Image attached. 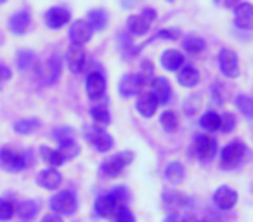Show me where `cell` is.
<instances>
[{"mask_svg":"<svg viewBox=\"0 0 253 222\" xmlns=\"http://www.w3.org/2000/svg\"><path fill=\"white\" fill-rule=\"evenodd\" d=\"M128 201V191L125 187H116V189L109 191V193L102 194L95 200V212L97 215L104 219H115V215L118 214L120 208L126 207Z\"/></svg>","mask_w":253,"mask_h":222,"instance_id":"6da1fadb","label":"cell"},{"mask_svg":"<svg viewBox=\"0 0 253 222\" xmlns=\"http://www.w3.org/2000/svg\"><path fill=\"white\" fill-rule=\"evenodd\" d=\"M49 207L52 208V212L57 215H71L77 212L78 201H77L75 193H71V191H61V193L54 194V196L50 198Z\"/></svg>","mask_w":253,"mask_h":222,"instance_id":"7a4b0ae2","label":"cell"},{"mask_svg":"<svg viewBox=\"0 0 253 222\" xmlns=\"http://www.w3.org/2000/svg\"><path fill=\"white\" fill-rule=\"evenodd\" d=\"M0 169L9 174H18L26 169L25 155L12 148L0 149Z\"/></svg>","mask_w":253,"mask_h":222,"instance_id":"3957f363","label":"cell"},{"mask_svg":"<svg viewBox=\"0 0 253 222\" xmlns=\"http://www.w3.org/2000/svg\"><path fill=\"white\" fill-rule=\"evenodd\" d=\"M146 77L144 75H135V73H126L122 77L118 84V90L122 97H132V95H137L142 92L146 85Z\"/></svg>","mask_w":253,"mask_h":222,"instance_id":"277c9868","label":"cell"},{"mask_svg":"<svg viewBox=\"0 0 253 222\" xmlns=\"http://www.w3.org/2000/svg\"><path fill=\"white\" fill-rule=\"evenodd\" d=\"M134 160V153L132 151H122V153H116L115 156H111L109 160H106L104 163L101 165V170L104 176L109 177H115L118 174L123 172L125 167H128Z\"/></svg>","mask_w":253,"mask_h":222,"instance_id":"5b68a950","label":"cell"},{"mask_svg":"<svg viewBox=\"0 0 253 222\" xmlns=\"http://www.w3.org/2000/svg\"><path fill=\"white\" fill-rule=\"evenodd\" d=\"M85 139L97 149L99 153H106L113 148V137L99 125H92V127L85 129Z\"/></svg>","mask_w":253,"mask_h":222,"instance_id":"8992f818","label":"cell"},{"mask_svg":"<svg viewBox=\"0 0 253 222\" xmlns=\"http://www.w3.org/2000/svg\"><path fill=\"white\" fill-rule=\"evenodd\" d=\"M246 153V148L241 141H232L222 149L220 153V165L224 169H234L239 165V162L243 160Z\"/></svg>","mask_w":253,"mask_h":222,"instance_id":"52a82bcc","label":"cell"},{"mask_svg":"<svg viewBox=\"0 0 253 222\" xmlns=\"http://www.w3.org/2000/svg\"><path fill=\"white\" fill-rule=\"evenodd\" d=\"M218 68L227 78H238L239 77V64H238V54L232 49H224L218 52Z\"/></svg>","mask_w":253,"mask_h":222,"instance_id":"ba28073f","label":"cell"},{"mask_svg":"<svg viewBox=\"0 0 253 222\" xmlns=\"http://www.w3.org/2000/svg\"><path fill=\"white\" fill-rule=\"evenodd\" d=\"M92 35H94V30L87 19H77L70 28V40L73 45H85L87 42H90Z\"/></svg>","mask_w":253,"mask_h":222,"instance_id":"9c48e42d","label":"cell"},{"mask_svg":"<svg viewBox=\"0 0 253 222\" xmlns=\"http://www.w3.org/2000/svg\"><path fill=\"white\" fill-rule=\"evenodd\" d=\"M215 151H217V141L211 135L200 134L194 137V153L198 158L208 160L215 155Z\"/></svg>","mask_w":253,"mask_h":222,"instance_id":"30bf717a","label":"cell"},{"mask_svg":"<svg viewBox=\"0 0 253 222\" xmlns=\"http://www.w3.org/2000/svg\"><path fill=\"white\" fill-rule=\"evenodd\" d=\"M213 203L220 210H231L238 203V193L229 186H220L213 193Z\"/></svg>","mask_w":253,"mask_h":222,"instance_id":"8fae6325","label":"cell"},{"mask_svg":"<svg viewBox=\"0 0 253 222\" xmlns=\"http://www.w3.org/2000/svg\"><path fill=\"white\" fill-rule=\"evenodd\" d=\"M68 68L71 73H82L87 63V52H85L84 45H71L66 54Z\"/></svg>","mask_w":253,"mask_h":222,"instance_id":"7c38bea8","label":"cell"},{"mask_svg":"<svg viewBox=\"0 0 253 222\" xmlns=\"http://www.w3.org/2000/svg\"><path fill=\"white\" fill-rule=\"evenodd\" d=\"M30 23H32V14H30V11L23 9L9 18V30L12 35H25L30 28Z\"/></svg>","mask_w":253,"mask_h":222,"instance_id":"4fadbf2b","label":"cell"},{"mask_svg":"<svg viewBox=\"0 0 253 222\" xmlns=\"http://www.w3.org/2000/svg\"><path fill=\"white\" fill-rule=\"evenodd\" d=\"M85 90H87L88 99H101L106 92V80L101 73L92 71L85 82Z\"/></svg>","mask_w":253,"mask_h":222,"instance_id":"5bb4252c","label":"cell"},{"mask_svg":"<svg viewBox=\"0 0 253 222\" xmlns=\"http://www.w3.org/2000/svg\"><path fill=\"white\" fill-rule=\"evenodd\" d=\"M234 23L241 30H253V5L250 2H241L234 9Z\"/></svg>","mask_w":253,"mask_h":222,"instance_id":"9a60e30c","label":"cell"},{"mask_svg":"<svg viewBox=\"0 0 253 222\" xmlns=\"http://www.w3.org/2000/svg\"><path fill=\"white\" fill-rule=\"evenodd\" d=\"M151 94L156 97L158 104H167L172 97V87L165 77H156L151 82Z\"/></svg>","mask_w":253,"mask_h":222,"instance_id":"2e32d148","label":"cell"},{"mask_svg":"<svg viewBox=\"0 0 253 222\" xmlns=\"http://www.w3.org/2000/svg\"><path fill=\"white\" fill-rule=\"evenodd\" d=\"M70 23V12L64 7H50L45 12V25L50 30H59Z\"/></svg>","mask_w":253,"mask_h":222,"instance_id":"e0dca14e","label":"cell"},{"mask_svg":"<svg viewBox=\"0 0 253 222\" xmlns=\"http://www.w3.org/2000/svg\"><path fill=\"white\" fill-rule=\"evenodd\" d=\"M135 108H137L139 115L144 118H151L156 113V108H158V101L151 92H141L139 99L135 102Z\"/></svg>","mask_w":253,"mask_h":222,"instance_id":"ac0fdd59","label":"cell"},{"mask_svg":"<svg viewBox=\"0 0 253 222\" xmlns=\"http://www.w3.org/2000/svg\"><path fill=\"white\" fill-rule=\"evenodd\" d=\"M61 182H63V177L56 169H45L37 176V184L40 187H43V189H57L61 186Z\"/></svg>","mask_w":253,"mask_h":222,"instance_id":"d6986e66","label":"cell"},{"mask_svg":"<svg viewBox=\"0 0 253 222\" xmlns=\"http://www.w3.org/2000/svg\"><path fill=\"white\" fill-rule=\"evenodd\" d=\"M160 63H162L163 70L167 71H177L184 66V56L180 50L177 49H167L165 52L160 57Z\"/></svg>","mask_w":253,"mask_h":222,"instance_id":"ffe728a7","label":"cell"},{"mask_svg":"<svg viewBox=\"0 0 253 222\" xmlns=\"http://www.w3.org/2000/svg\"><path fill=\"white\" fill-rule=\"evenodd\" d=\"M177 82H179L182 87L193 89V87H196L198 82H200V73H198V70L193 64H184L179 70V73H177Z\"/></svg>","mask_w":253,"mask_h":222,"instance_id":"44dd1931","label":"cell"},{"mask_svg":"<svg viewBox=\"0 0 253 222\" xmlns=\"http://www.w3.org/2000/svg\"><path fill=\"white\" fill-rule=\"evenodd\" d=\"M61 70H63V61L57 54L49 57L45 66V84L47 85H54L61 77Z\"/></svg>","mask_w":253,"mask_h":222,"instance_id":"7402d4cb","label":"cell"},{"mask_svg":"<svg viewBox=\"0 0 253 222\" xmlns=\"http://www.w3.org/2000/svg\"><path fill=\"white\" fill-rule=\"evenodd\" d=\"M149 25L151 23L144 18L142 14H135V16H130V18L126 19V30L132 33V35H146L149 30Z\"/></svg>","mask_w":253,"mask_h":222,"instance_id":"603a6c76","label":"cell"},{"mask_svg":"<svg viewBox=\"0 0 253 222\" xmlns=\"http://www.w3.org/2000/svg\"><path fill=\"white\" fill-rule=\"evenodd\" d=\"M163 203H165L167 208L180 210V208L186 207L187 196L180 191H163Z\"/></svg>","mask_w":253,"mask_h":222,"instance_id":"cb8c5ba5","label":"cell"},{"mask_svg":"<svg viewBox=\"0 0 253 222\" xmlns=\"http://www.w3.org/2000/svg\"><path fill=\"white\" fill-rule=\"evenodd\" d=\"M16 212H18V217L21 219L23 222H30L39 214V203H37L35 200H25L18 205Z\"/></svg>","mask_w":253,"mask_h":222,"instance_id":"d4e9b609","label":"cell"},{"mask_svg":"<svg viewBox=\"0 0 253 222\" xmlns=\"http://www.w3.org/2000/svg\"><path fill=\"white\" fill-rule=\"evenodd\" d=\"M40 127H42V122H40L39 118H23V120H18L12 125L16 134H21V135L33 134V132H37Z\"/></svg>","mask_w":253,"mask_h":222,"instance_id":"484cf974","label":"cell"},{"mask_svg":"<svg viewBox=\"0 0 253 222\" xmlns=\"http://www.w3.org/2000/svg\"><path fill=\"white\" fill-rule=\"evenodd\" d=\"M184 176H186V170H184L180 162H170L169 165H167L165 179L169 180L170 184H180L184 180Z\"/></svg>","mask_w":253,"mask_h":222,"instance_id":"4316f807","label":"cell"},{"mask_svg":"<svg viewBox=\"0 0 253 222\" xmlns=\"http://www.w3.org/2000/svg\"><path fill=\"white\" fill-rule=\"evenodd\" d=\"M16 64L21 71H30L37 64V54L30 49H21L16 56Z\"/></svg>","mask_w":253,"mask_h":222,"instance_id":"83f0119b","label":"cell"},{"mask_svg":"<svg viewBox=\"0 0 253 222\" xmlns=\"http://www.w3.org/2000/svg\"><path fill=\"white\" fill-rule=\"evenodd\" d=\"M52 137L56 139V142L59 144V148L77 142V141H75V131L71 127H66V125L54 129V131H52Z\"/></svg>","mask_w":253,"mask_h":222,"instance_id":"f1b7e54d","label":"cell"},{"mask_svg":"<svg viewBox=\"0 0 253 222\" xmlns=\"http://www.w3.org/2000/svg\"><path fill=\"white\" fill-rule=\"evenodd\" d=\"M40 155H42V160L45 163H49L50 167H61L66 158L63 156V153L59 149H52V148H47V146H42L40 148Z\"/></svg>","mask_w":253,"mask_h":222,"instance_id":"f546056e","label":"cell"},{"mask_svg":"<svg viewBox=\"0 0 253 222\" xmlns=\"http://www.w3.org/2000/svg\"><path fill=\"white\" fill-rule=\"evenodd\" d=\"M87 21H88V25L92 26L94 32H101V30H104L106 25H108V14H106V11H102V9H94V11L88 12Z\"/></svg>","mask_w":253,"mask_h":222,"instance_id":"4dcf8cb0","label":"cell"},{"mask_svg":"<svg viewBox=\"0 0 253 222\" xmlns=\"http://www.w3.org/2000/svg\"><path fill=\"white\" fill-rule=\"evenodd\" d=\"M179 115L175 113V111H172V109H169V111H163L162 117H160V125L163 127V131L169 132V134H172V132H175L177 129H179Z\"/></svg>","mask_w":253,"mask_h":222,"instance_id":"1f68e13d","label":"cell"},{"mask_svg":"<svg viewBox=\"0 0 253 222\" xmlns=\"http://www.w3.org/2000/svg\"><path fill=\"white\" fill-rule=\"evenodd\" d=\"M238 111H241V115L246 120H253V99L250 95H238L234 101Z\"/></svg>","mask_w":253,"mask_h":222,"instance_id":"d6a6232c","label":"cell"},{"mask_svg":"<svg viewBox=\"0 0 253 222\" xmlns=\"http://www.w3.org/2000/svg\"><path fill=\"white\" fill-rule=\"evenodd\" d=\"M200 124H201V127L208 132L220 131V115H218L217 111H207V113L201 117Z\"/></svg>","mask_w":253,"mask_h":222,"instance_id":"836d02e7","label":"cell"},{"mask_svg":"<svg viewBox=\"0 0 253 222\" xmlns=\"http://www.w3.org/2000/svg\"><path fill=\"white\" fill-rule=\"evenodd\" d=\"M90 117H92V120L99 125V127H104V125H108L109 122H111L108 108H106V106H102V104L92 106V108H90Z\"/></svg>","mask_w":253,"mask_h":222,"instance_id":"e575fe53","label":"cell"},{"mask_svg":"<svg viewBox=\"0 0 253 222\" xmlns=\"http://www.w3.org/2000/svg\"><path fill=\"white\" fill-rule=\"evenodd\" d=\"M182 47L187 54H200L205 49V40L196 35H187L182 42Z\"/></svg>","mask_w":253,"mask_h":222,"instance_id":"d590c367","label":"cell"},{"mask_svg":"<svg viewBox=\"0 0 253 222\" xmlns=\"http://www.w3.org/2000/svg\"><path fill=\"white\" fill-rule=\"evenodd\" d=\"M14 212H16V208L11 201L5 200V198H0V221L2 222L11 221L12 215H14Z\"/></svg>","mask_w":253,"mask_h":222,"instance_id":"8d00e7d4","label":"cell"},{"mask_svg":"<svg viewBox=\"0 0 253 222\" xmlns=\"http://www.w3.org/2000/svg\"><path fill=\"white\" fill-rule=\"evenodd\" d=\"M236 127V118L232 113H225L224 117H220V131L225 132V134H229V132H232Z\"/></svg>","mask_w":253,"mask_h":222,"instance_id":"74e56055","label":"cell"},{"mask_svg":"<svg viewBox=\"0 0 253 222\" xmlns=\"http://www.w3.org/2000/svg\"><path fill=\"white\" fill-rule=\"evenodd\" d=\"M201 104V99L198 97V95H191V97L186 99V102H184V111H186L187 115H194L198 111V108H200Z\"/></svg>","mask_w":253,"mask_h":222,"instance_id":"f35d334b","label":"cell"},{"mask_svg":"<svg viewBox=\"0 0 253 222\" xmlns=\"http://www.w3.org/2000/svg\"><path fill=\"white\" fill-rule=\"evenodd\" d=\"M113 222H135V215L130 212V208H120L118 214L115 215V219H113Z\"/></svg>","mask_w":253,"mask_h":222,"instance_id":"ab89813d","label":"cell"},{"mask_svg":"<svg viewBox=\"0 0 253 222\" xmlns=\"http://www.w3.org/2000/svg\"><path fill=\"white\" fill-rule=\"evenodd\" d=\"M59 151L63 153V156L66 160H71V158H75V156H78V153H80V146H78L77 142H73V144H68V146L59 148Z\"/></svg>","mask_w":253,"mask_h":222,"instance_id":"60d3db41","label":"cell"},{"mask_svg":"<svg viewBox=\"0 0 253 222\" xmlns=\"http://www.w3.org/2000/svg\"><path fill=\"white\" fill-rule=\"evenodd\" d=\"M180 37V32L179 30H172V28H165V30H162V32H158L155 35V39H169V40H175V39H179ZM153 39V40H155ZM151 40V42H153Z\"/></svg>","mask_w":253,"mask_h":222,"instance_id":"b9f144b4","label":"cell"},{"mask_svg":"<svg viewBox=\"0 0 253 222\" xmlns=\"http://www.w3.org/2000/svg\"><path fill=\"white\" fill-rule=\"evenodd\" d=\"M12 78V71L9 66H5V64H0V89L4 87L5 82H9Z\"/></svg>","mask_w":253,"mask_h":222,"instance_id":"7bdbcfd3","label":"cell"},{"mask_svg":"<svg viewBox=\"0 0 253 222\" xmlns=\"http://www.w3.org/2000/svg\"><path fill=\"white\" fill-rule=\"evenodd\" d=\"M40 222H63V219L57 214H49V215H45V217H42Z\"/></svg>","mask_w":253,"mask_h":222,"instance_id":"ee69618b","label":"cell"},{"mask_svg":"<svg viewBox=\"0 0 253 222\" xmlns=\"http://www.w3.org/2000/svg\"><path fill=\"white\" fill-rule=\"evenodd\" d=\"M142 16H144L149 23H153V19H155V11H153V9H144V11H142Z\"/></svg>","mask_w":253,"mask_h":222,"instance_id":"f6af8a7d","label":"cell"},{"mask_svg":"<svg viewBox=\"0 0 253 222\" xmlns=\"http://www.w3.org/2000/svg\"><path fill=\"white\" fill-rule=\"evenodd\" d=\"M165 222H182V219H180L177 214H170L169 217L165 219Z\"/></svg>","mask_w":253,"mask_h":222,"instance_id":"bcb514c9","label":"cell"},{"mask_svg":"<svg viewBox=\"0 0 253 222\" xmlns=\"http://www.w3.org/2000/svg\"><path fill=\"white\" fill-rule=\"evenodd\" d=\"M241 4V0H225V5H227V7H238V5Z\"/></svg>","mask_w":253,"mask_h":222,"instance_id":"7dc6e473","label":"cell"},{"mask_svg":"<svg viewBox=\"0 0 253 222\" xmlns=\"http://www.w3.org/2000/svg\"><path fill=\"white\" fill-rule=\"evenodd\" d=\"M182 222H205V221H198V219H194V217H187V219H184Z\"/></svg>","mask_w":253,"mask_h":222,"instance_id":"c3c4849f","label":"cell"},{"mask_svg":"<svg viewBox=\"0 0 253 222\" xmlns=\"http://www.w3.org/2000/svg\"><path fill=\"white\" fill-rule=\"evenodd\" d=\"M5 2H7V0H0V5H2V4H5Z\"/></svg>","mask_w":253,"mask_h":222,"instance_id":"681fc988","label":"cell"},{"mask_svg":"<svg viewBox=\"0 0 253 222\" xmlns=\"http://www.w3.org/2000/svg\"><path fill=\"white\" fill-rule=\"evenodd\" d=\"M205 222H218V221H205Z\"/></svg>","mask_w":253,"mask_h":222,"instance_id":"f907efd6","label":"cell"},{"mask_svg":"<svg viewBox=\"0 0 253 222\" xmlns=\"http://www.w3.org/2000/svg\"><path fill=\"white\" fill-rule=\"evenodd\" d=\"M169 2H172V0H169Z\"/></svg>","mask_w":253,"mask_h":222,"instance_id":"816d5d0a","label":"cell"}]
</instances>
